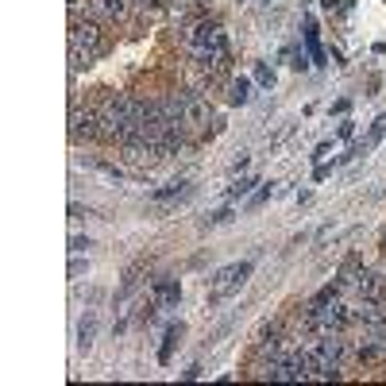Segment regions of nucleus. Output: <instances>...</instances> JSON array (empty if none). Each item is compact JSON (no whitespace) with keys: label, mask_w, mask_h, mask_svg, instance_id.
Masks as SVG:
<instances>
[{"label":"nucleus","mask_w":386,"mask_h":386,"mask_svg":"<svg viewBox=\"0 0 386 386\" xmlns=\"http://www.w3.org/2000/svg\"><path fill=\"white\" fill-rule=\"evenodd\" d=\"M70 216H73V220H81V216H89V209H81V205H70Z\"/></svg>","instance_id":"obj_25"},{"label":"nucleus","mask_w":386,"mask_h":386,"mask_svg":"<svg viewBox=\"0 0 386 386\" xmlns=\"http://www.w3.org/2000/svg\"><path fill=\"white\" fill-rule=\"evenodd\" d=\"M251 186H259L255 178H240V182L228 190V197H232V201H236V197H248V193H251Z\"/></svg>","instance_id":"obj_19"},{"label":"nucleus","mask_w":386,"mask_h":386,"mask_svg":"<svg viewBox=\"0 0 386 386\" xmlns=\"http://www.w3.org/2000/svg\"><path fill=\"white\" fill-rule=\"evenodd\" d=\"M251 97H255L251 78H236V81H232V105H251Z\"/></svg>","instance_id":"obj_14"},{"label":"nucleus","mask_w":386,"mask_h":386,"mask_svg":"<svg viewBox=\"0 0 386 386\" xmlns=\"http://www.w3.org/2000/svg\"><path fill=\"white\" fill-rule=\"evenodd\" d=\"M267 197H270V186H263L259 193H251V197H248V209H259V205L267 201Z\"/></svg>","instance_id":"obj_23"},{"label":"nucleus","mask_w":386,"mask_h":386,"mask_svg":"<svg viewBox=\"0 0 386 386\" xmlns=\"http://www.w3.org/2000/svg\"><path fill=\"white\" fill-rule=\"evenodd\" d=\"M93 336H97V317H81V325H78V352H89L93 347Z\"/></svg>","instance_id":"obj_11"},{"label":"nucleus","mask_w":386,"mask_h":386,"mask_svg":"<svg viewBox=\"0 0 386 386\" xmlns=\"http://www.w3.org/2000/svg\"><path fill=\"white\" fill-rule=\"evenodd\" d=\"M163 112L186 131H205V128H209V105H205L197 93H186V89L171 93V97L163 101Z\"/></svg>","instance_id":"obj_4"},{"label":"nucleus","mask_w":386,"mask_h":386,"mask_svg":"<svg viewBox=\"0 0 386 386\" xmlns=\"http://www.w3.org/2000/svg\"><path fill=\"white\" fill-rule=\"evenodd\" d=\"M155 294H158L163 305H178V301H182V286L171 282V278H163V282H155Z\"/></svg>","instance_id":"obj_12"},{"label":"nucleus","mask_w":386,"mask_h":386,"mask_svg":"<svg viewBox=\"0 0 386 386\" xmlns=\"http://www.w3.org/2000/svg\"><path fill=\"white\" fill-rule=\"evenodd\" d=\"M97 136H101V108L73 105L70 108V139H73V143H81V139H97Z\"/></svg>","instance_id":"obj_6"},{"label":"nucleus","mask_w":386,"mask_h":386,"mask_svg":"<svg viewBox=\"0 0 386 386\" xmlns=\"http://www.w3.org/2000/svg\"><path fill=\"white\" fill-rule=\"evenodd\" d=\"M255 81H259L263 89H270V86H275V70H270L267 62H259V66H255Z\"/></svg>","instance_id":"obj_18"},{"label":"nucleus","mask_w":386,"mask_h":386,"mask_svg":"<svg viewBox=\"0 0 386 386\" xmlns=\"http://www.w3.org/2000/svg\"><path fill=\"white\" fill-rule=\"evenodd\" d=\"M182 193H190V190H186V182H171V186H163V190L151 193V201H171V197H182Z\"/></svg>","instance_id":"obj_15"},{"label":"nucleus","mask_w":386,"mask_h":386,"mask_svg":"<svg viewBox=\"0 0 386 386\" xmlns=\"http://www.w3.org/2000/svg\"><path fill=\"white\" fill-rule=\"evenodd\" d=\"M139 8H147V12H158V8H166V0H136Z\"/></svg>","instance_id":"obj_24"},{"label":"nucleus","mask_w":386,"mask_h":386,"mask_svg":"<svg viewBox=\"0 0 386 386\" xmlns=\"http://www.w3.org/2000/svg\"><path fill=\"white\" fill-rule=\"evenodd\" d=\"M355 360L360 363H386V332H363L355 344Z\"/></svg>","instance_id":"obj_8"},{"label":"nucleus","mask_w":386,"mask_h":386,"mask_svg":"<svg viewBox=\"0 0 386 386\" xmlns=\"http://www.w3.org/2000/svg\"><path fill=\"white\" fill-rule=\"evenodd\" d=\"M382 259H386V240H382Z\"/></svg>","instance_id":"obj_26"},{"label":"nucleus","mask_w":386,"mask_h":386,"mask_svg":"<svg viewBox=\"0 0 386 386\" xmlns=\"http://www.w3.org/2000/svg\"><path fill=\"white\" fill-rule=\"evenodd\" d=\"M355 286V294L360 301H386V278L375 275V270H355L352 278H347Z\"/></svg>","instance_id":"obj_7"},{"label":"nucleus","mask_w":386,"mask_h":386,"mask_svg":"<svg viewBox=\"0 0 386 386\" xmlns=\"http://www.w3.org/2000/svg\"><path fill=\"white\" fill-rule=\"evenodd\" d=\"M355 325V305L332 298L325 305H309L305 309V328L309 336H328V332H344V328Z\"/></svg>","instance_id":"obj_3"},{"label":"nucleus","mask_w":386,"mask_h":386,"mask_svg":"<svg viewBox=\"0 0 386 386\" xmlns=\"http://www.w3.org/2000/svg\"><path fill=\"white\" fill-rule=\"evenodd\" d=\"M305 43H309V54H313V62L321 66L325 54H321V46H317V27H313V24H305Z\"/></svg>","instance_id":"obj_16"},{"label":"nucleus","mask_w":386,"mask_h":386,"mask_svg":"<svg viewBox=\"0 0 386 386\" xmlns=\"http://www.w3.org/2000/svg\"><path fill=\"white\" fill-rule=\"evenodd\" d=\"M340 286H344V282H328V286H325V290H321V294H317L313 301H309V305H325V301L340 298Z\"/></svg>","instance_id":"obj_17"},{"label":"nucleus","mask_w":386,"mask_h":386,"mask_svg":"<svg viewBox=\"0 0 386 386\" xmlns=\"http://www.w3.org/2000/svg\"><path fill=\"white\" fill-rule=\"evenodd\" d=\"M182 332H186L182 325H171V328H166V336H163V347H158V363H171V352H174V344L182 340Z\"/></svg>","instance_id":"obj_13"},{"label":"nucleus","mask_w":386,"mask_h":386,"mask_svg":"<svg viewBox=\"0 0 386 386\" xmlns=\"http://www.w3.org/2000/svg\"><path fill=\"white\" fill-rule=\"evenodd\" d=\"M128 8H131V0H89V12H93V20H124L128 16Z\"/></svg>","instance_id":"obj_9"},{"label":"nucleus","mask_w":386,"mask_h":386,"mask_svg":"<svg viewBox=\"0 0 386 386\" xmlns=\"http://www.w3.org/2000/svg\"><path fill=\"white\" fill-rule=\"evenodd\" d=\"M105 54V35H101V24L97 20H81L73 16L70 20V70H86Z\"/></svg>","instance_id":"obj_2"},{"label":"nucleus","mask_w":386,"mask_h":386,"mask_svg":"<svg viewBox=\"0 0 386 386\" xmlns=\"http://www.w3.org/2000/svg\"><path fill=\"white\" fill-rule=\"evenodd\" d=\"M186 46H190L193 62H201L205 70H224L228 66V31L216 20H193L186 24Z\"/></svg>","instance_id":"obj_1"},{"label":"nucleus","mask_w":386,"mask_h":386,"mask_svg":"<svg viewBox=\"0 0 386 386\" xmlns=\"http://www.w3.org/2000/svg\"><path fill=\"white\" fill-rule=\"evenodd\" d=\"M89 248H93L89 236H73V240H70V255H81V251H89Z\"/></svg>","instance_id":"obj_22"},{"label":"nucleus","mask_w":386,"mask_h":386,"mask_svg":"<svg viewBox=\"0 0 386 386\" xmlns=\"http://www.w3.org/2000/svg\"><path fill=\"white\" fill-rule=\"evenodd\" d=\"M224 220H232V209H216L205 216V228H213V224H224Z\"/></svg>","instance_id":"obj_21"},{"label":"nucleus","mask_w":386,"mask_h":386,"mask_svg":"<svg viewBox=\"0 0 386 386\" xmlns=\"http://www.w3.org/2000/svg\"><path fill=\"white\" fill-rule=\"evenodd\" d=\"M386 136V112H382V116L379 120H375V124H371V131H367V136L360 139V143H355L352 147V158H360V155H367V151H371L375 143H379V139Z\"/></svg>","instance_id":"obj_10"},{"label":"nucleus","mask_w":386,"mask_h":386,"mask_svg":"<svg viewBox=\"0 0 386 386\" xmlns=\"http://www.w3.org/2000/svg\"><path fill=\"white\" fill-rule=\"evenodd\" d=\"M251 267H255V263L243 259V263H232V267H220V270H216V278H213V301H220V298L236 294L243 282H248Z\"/></svg>","instance_id":"obj_5"},{"label":"nucleus","mask_w":386,"mask_h":386,"mask_svg":"<svg viewBox=\"0 0 386 386\" xmlns=\"http://www.w3.org/2000/svg\"><path fill=\"white\" fill-rule=\"evenodd\" d=\"M86 270H89V263L81 259V255H73V259H70V278H73V282H78L81 275H86Z\"/></svg>","instance_id":"obj_20"}]
</instances>
